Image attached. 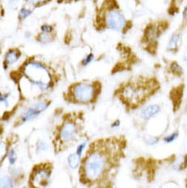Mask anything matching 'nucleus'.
Listing matches in <instances>:
<instances>
[{
    "label": "nucleus",
    "instance_id": "8",
    "mask_svg": "<svg viewBox=\"0 0 187 188\" xmlns=\"http://www.w3.org/2000/svg\"><path fill=\"white\" fill-rule=\"evenodd\" d=\"M77 134V127L75 124L67 122L63 126L60 131V136L63 142H69L74 139Z\"/></svg>",
    "mask_w": 187,
    "mask_h": 188
},
{
    "label": "nucleus",
    "instance_id": "4",
    "mask_svg": "<svg viewBox=\"0 0 187 188\" xmlns=\"http://www.w3.org/2000/svg\"><path fill=\"white\" fill-rule=\"evenodd\" d=\"M105 24L108 29L115 31H123L128 28V21L123 13L117 8L110 9L105 14Z\"/></svg>",
    "mask_w": 187,
    "mask_h": 188
},
{
    "label": "nucleus",
    "instance_id": "7",
    "mask_svg": "<svg viewBox=\"0 0 187 188\" xmlns=\"http://www.w3.org/2000/svg\"><path fill=\"white\" fill-rule=\"evenodd\" d=\"M49 106V103L46 102H39L34 104L27 109L22 114L21 119L23 122H27L31 119L36 118L41 112L44 111Z\"/></svg>",
    "mask_w": 187,
    "mask_h": 188
},
{
    "label": "nucleus",
    "instance_id": "28",
    "mask_svg": "<svg viewBox=\"0 0 187 188\" xmlns=\"http://www.w3.org/2000/svg\"><path fill=\"white\" fill-rule=\"evenodd\" d=\"M180 169H184V168H186L187 167V155L184 157V161L182 162V163H181V165H180Z\"/></svg>",
    "mask_w": 187,
    "mask_h": 188
},
{
    "label": "nucleus",
    "instance_id": "25",
    "mask_svg": "<svg viewBox=\"0 0 187 188\" xmlns=\"http://www.w3.org/2000/svg\"><path fill=\"white\" fill-rule=\"evenodd\" d=\"M48 148V145L44 142L41 141L38 144V149L40 151H46Z\"/></svg>",
    "mask_w": 187,
    "mask_h": 188
},
{
    "label": "nucleus",
    "instance_id": "19",
    "mask_svg": "<svg viewBox=\"0 0 187 188\" xmlns=\"http://www.w3.org/2000/svg\"><path fill=\"white\" fill-rule=\"evenodd\" d=\"M7 153V146L3 142L0 141V161H2Z\"/></svg>",
    "mask_w": 187,
    "mask_h": 188
},
{
    "label": "nucleus",
    "instance_id": "18",
    "mask_svg": "<svg viewBox=\"0 0 187 188\" xmlns=\"http://www.w3.org/2000/svg\"><path fill=\"white\" fill-rule=\"evenodd\" d=\"M32 14V11L29 9L24 7V8L21 9L20 12H19V17L22 19H26L28 16Z\"/></svg>",
    "mask_w": 187,
    "mask_h": 188
},
{
    "label": "nucleus",
    "instance_id": "30",
    "mask_svg": "<svg viewBox=\"0 0 187 188\" xmlns=\"http://www.w3.org/2000/svg\"><path fill=\"white\" fill-rule=\"evenodd\" d=\"M27 1L32 5H36V4H40L41 2H44L45 0H27Z\"/></svg>",
    "mask_w": 187,
    "mask_h": 188
},
{
    "label": "nucleus",
    "instance_id": "22",
    "mask_svg": "<svg viewBox=\"0 0 187 188\" xmlns=\"http://www.w3.org/2000/svg\"><path fill=\"white\" fill-rule=\"evenodd\" d=\"M94 58H95V56H94V55H93L92 53L89 54V55H88V56H86L84 59H83V61H82V64H83V66L88 65V64H90V63H91V61L94 60Z\"/></svg>",
    "mask_w": 187,
    "mask_h": 188
},
{
    "label": "nucleus",
    "instance_id": "16",
    "mask_svg": "<svg viewBox=\"0 0 187 188\" xmlns=\"http://www.w3.org/2000/svg\"><path fill=\"white\" fill-rule=\"evenodd\" d=\"M13 181L9 177L5 176L0 178V187H12Z\"/></svg>",
    "mask_w": 187,
    "mask_h": 188
},
{
    "label": "nucleus",
    "instance_id": "9",
    "mask_svg": "<svg viewBox=\"0 0 187 188\" xmlns=\"http://www.w3.org/2000/svg\"><path fill=\"white\" fill-rule=\"evenodd\" d=\"M50 176V170L47 168H38L33 173L32 181L38 186H45Z\"/></svg>",
    "mask_w": 187,
    "mask_h": 188
},
{
    "label": "nucleus",
    "instance_id": "13",
    "mask_svg": "<svg viewBox=\"0 0 187 188\" xmlns=\"http://www.w3.org/2000/svg\"><path fill=\"white\" fill-rule=\"evenodd\" d=\"M20 57V52L18 50H11L7 53L5 56V61L7 65L14 64L16 62Z\"/></svg>",
    "mask_w": 187,
    "mask_h": 188
},
{
    "label": "nucleus",
    "instance_id": "29",
    "mask_svg": "<svg viewBox=\"0 0 187 188\" xmlns=\"http://www.w3.org/2000/svg\"><path fill=\"white\" fill-rule=\"evenodd\" d=\"M183 18H184V22L187 24V6L185 7L183 11Z\"/></svg>",
    "mask_w": 187,
    "mask_h": 188
},
{
    "label": "nucleus",
    "instance_id": "24",
    "mask_svg": "<svg viewBox=\"0 0 187 188\" xmlns=\"http://www.w3.org/2000/svg\"><path fill=\"white\" fill-rule=\"evenodd\" d=\"M86 146V143H82V144L80 145L78 147V148H77L76 153H77V154H78L80 157L81 155H82V153H83V151H84Z\"/></svg>",
    "mask_w": 187,
    "mask_h": 188
},
{
    "label": "nucleus",
    "instance_id": "1",
    "mask_svg": "<svg viewBox=\"0 0 187 188\" xmlns=\"http://www.w3.org/2000/svg\"><path fill=\"white\" fill-rule=\"evenodd\" d=\"M159 89V83L153 78L138 79L123 84L119 90V98L128 108L136 109Z\"/></svg>",
    "mask_w": 187,
    "mask_h": 188
},
{
    "label": "nucleus",
    "instance_id": "6",
    "mask_svg": "<svg viewBox=\"0 0 187 188\" xmlns=\"http://www.w3.org/2000/svg\"><path fill=\"white\" fill-rule=\"evenodd\" d=\"M166 24H149L144 30L142 41L148 47H152L156 44L157 40L160 37L162 33L165 31Z\"/></svg>",
    "mask_w": 187,
    "mask_h": 188
},
{
    "label": "nucleus",
    "instance_id": "10",
    "mask_svg": "<svg viewBox=\"0 0 187 188\" xmlns=\"http://www.w3.org/2000/svg\"><path fill=\"white\" fill-rule=\"evenodd\" d=\"M183 94H184V85H180L177 87H175L171 90L169 93V98L171 99L173 106L174 111H176L180 108L182 102Z\"/></svg>",
    "mask_w": 187,
    "mask_h": 188
},
{
    "label": "nucleus",
    "instance_id": "31",
    "mask_svg": "<svg viewBox=\"0 0 187 188\" xmlns=\"http://www.w3.org/2000/svg\"><path fill=\"white\" fill-rule=\"evenodd\" d=\"M119 124H120L119 121L116 120V121H115L114 123H113V124H112L111 126L113 127V128H114V127H118V126H119Z\"/></svg>",
    "mask_w": 187,
    "mask_h": 188
},
{
    "label": "nucleus",
    "instance_id": "3",
    "mask_svg": "<svg viewBox=\"0 0 187 188\" xmlns=\"http://www.w3.org/2000/svg\"><path fill=\"white\" fill-rule=\"evenodd\" d=\"M24 73L28 79L41 91H44L50 84V75L47 68L38 62H29L24 66Z\"/></svg>",
    "mask_w": 187,
    "mask_h": 188
},
{
    "label": "nucleus",
    "instance_id": "20",
    "mask_svg": "<svg viewBox=\"0 0 187 188\" xmlns=\"http://www.w3.org/2000/svg\"><path fill=\"white\" fill-rule=\"evenodd\" d=\"M8 159H9V162H10V165H14L16 162L17 159V156L16 153L15 152L14 149L10 150V152H9L8 155Z\"/></svg>",
    "mask_w": 187,
    "mask_h": 188
},
{
    "label": "nucleus",
    "instance_id": "23",
    "mask_svg": "<svg viewBox=\"0 0 187 188\" xmlns=\"http://www.w3.org/2000/svg\"><path fill=\"white\" fill-rule=\"evenodd\" d=\"M41 30L42 31V33H50L53 30V27L49 24H44L41 27Z\"/></svg>",
    "mask_w": 187,
    "mask_h": 188
},
{
    "label": "nucleus",
    "instance_id": "12",
    "mask_svg": "<svg viewBox=\"0 0 187 188\" xmlns=\"http://www.w3.org/2000/svg\"><path fill=\"white\" fill-rule=\"evenodd\" d=\"M180 41V34L178 32L174 33L169 39L167 44V50L172 52H176L178 50Z\"/></svg>",
    "mask_w": 187,
    "mask_h": 188
},
{
    "label": "nucleus",
    "instance_id": "26",
    "mask_svg": "<svg viewBox=\"0 0 187 188\" xmlns=\"http://www.w3.org/2000/svg\"><path fill=\"white\" fill-rule=\"evenodd\" d=\"M159 138L154 137V136H148L147 139V143L150 145H154L159 141Z\"/></svg>",
    "mask_w": 187,
    "mask_h": 188
},
{
    "label": "nucleus",
    "instance_id": "21",
    "mask_svg": "<svg viewBox=\"0 0 187 188\" xmlns=\"http://www.w3.org/2000/svg\"><path fill=\"white\" fill-rule=\"evenodd\" d=\"M178 136V133H173L171 135H169V136H166L164 139H163V141L167 143H171L175 140V139H177Z\"/></svg>",
    "mask_w": 187,
    "mask_h": 188
},
{
    "label": "nucleus",
    "instance_id": "11",
    "mask_svg": "<svg viewBox=\"0 0 187 188\" xmlns=\"http://www.w3.org/2000/svg\"><path fill=\"white\" fill-rule=\"evenodd\" d=\"M160 111V106L157 104L151 105V106H147V107L144 108V109L142 110L141 116H142V117H143L144 119H149L155 116V115H156Z\"/></svg>",
    "mask_w": 187,
    "mask_h": 188
},
{
    "label": "nucleus",
    "instance_id": "2",
    "mask_svg": "<svg viewBox=\"0 0 187 188\" xmlns=\"http://www.w3.org/2000/svg\"><path fill=\"white\" fill-rule=\"evenodd\" d=\"M108 166V157L99 151H94L88 155L83 164V173L88 181L100 178Z\"/></svg>",
    "mask_w": 187,
    "mask_h": 188
},
{
    "label": "nucleus",
    "instance_id": "15",
    "mask_svg": "<svg viewBox=\"0 0 187 188\" xmlns=\"http://www.w3.org/2000/svg\"><path fill=\"white\" fill-rule=\"evenodd\" d=\"M68 163L69 167L72 169L78 168L80 164V156L77 153H72L68 157Z\"/></svg>",
    "mask_w": 187,
    "mask_h": 188
},
{
    "label": "nucleus",
    "instance_id": "17",
    "mask_svg": "<svg viewBox=\"0 0 187 188\" xmlns=\"http://www.w3.org/2000/svg\"><path fill=\"white\" fill-rule=\"evenodd\" d=\"M39 41H41V43H49L52 40V38L49 33H42L39 35L38 38Z\"/></svg>",
    "mask_w": 187,
    "mask_h": 188
},
{
    "label": "nucleus",
    "instance_id": "5",
    "mask_svg": "<svg viewBox=\"0 0 187 188\" xmlns=\"http://www.w3.org/2000/svg\"><path fill=\"white\" fill-rule=\"evenodd\" d=\"M72 96L78 102H88L94 100L96 89L94 85L90 83H78L72 88Z\"/></svg>",
    "mask_w": 187,
    "mask_h": 188
},
{
    "label": "nucleus",
    "instance_id": "27",
    "mask_svg": "<svg viewBox=\"0 0 187 188\" xmlns=\"http://www.w3.org/2000/svg\"><path fill=\"white\" fill-rule=\"evenodd\" d=\"M0 102H4L6 106H8V96L0 94Z\"/></svg>",
    "mask_w": 187,
    "mask_h": 188
},
{
    "label": "nucleus",
    "instance_id": "14",
    "mask_svg": "<svg viewBox=\"0 0 187 188\" xmlns=\"http://www.w3.org/2000/svg\"><path fill=\"white\" fill-rule=\"evenodd\" d=\"M169 70L171 73L176 76H181L183 75V69L176 61H172L169 65Z\"/></svg>",
    "mask_w": 187,
    "mask_h": 188
}]
</instances>
